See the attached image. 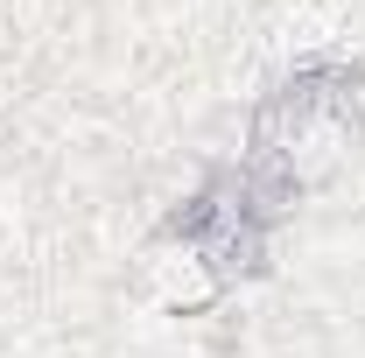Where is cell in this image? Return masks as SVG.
I'll return each mask as SVG.
<instances>
[{
  "label": "cell",
  "mask_w": 365,
  "mask_h": 358,
  "mask_svg": "<svg viewBox=\"0 0 365 358\" xmlns=\"http://www.w3.org/2000/svg\"><path fill=\"white\" fill-rule=\"evenodd\" d=\"M365 148V63L351 56H309L260 98L239 169L267 183L274 197H302L309 183L351 169Z\"/></svg>",
  "instance_id": "cell-1"
},
{
  "label": "cell",
  "mask_w": 365,
  "mask_h": 358,
  "mask_svg": "<svg viewBox=\"0 0 365 358\" xmlns=\"http://www.w3.org/2000/svg\"><path fill=\"white\" fill-rule=\"evenodd\" d=\"M281 211L288 204L274 197L267 183L232 162V169H211L169 211V239L190 246L218 281H246V274L267 267V239H274V225H281Z\"/></svg>",
  "instance_id": "cell-2"
}]
</instances>
